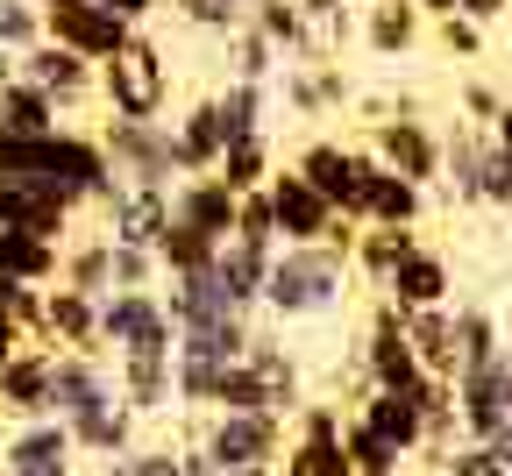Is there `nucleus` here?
Listing matches in <instances>:
<instances>
[{
    "instance_id": "nucleus-1",
    "label": "nucleus",
    "mask_w": 512,
    "mask_h": 476,
    "mask_svg": "<svg viewBox=\"0 0 512 476\" xmlns=\"http://www.w3.org/2000/svg\"><path fill=\"white\" fill-rule=\"evenodd\" d=\"M0 178H36V185H50V192H64L72 207L86 214H100L107 199L121 192V178H114V164H107V143L100 135H86V128H50V135H0Z\"/></svg>"
},
{
    "instance_id": "nucleus-2",
    "label": "nucleus",
    "mask_w": 512,
    "mask_h": 476,
    "mask_svg": "<svg viewBox=\"0 0 512 476\" xmlns=\"http://www.w3.org/2000/svg\"><path fill=\"white\" fill-rule=\"evenodd\" d=\"M356 270H349V242H278L271 270H264V320L278 327H320L349 313Z\"/></svg>"
},
{
    "instance_id": "nucleus-3",
    "label": "nucleus",
    "mask_w": 512,
    "mask_h": 476,
    "mask_svg": "<svg viewBox=\"0 0 512 476\" xmlns=\"http://www.w3.org/2000/svg\"><path fill=\"white\" fill-rule=\"evenodd\" d=\"M100 107L114 121H164L171 114V57L157 50L150 29H136L128 50H114L100 64Z\"/></svg>"
},
{
    "instance_id": "nucleus-4",
    "label": "nucleus",
    "mask_w": 512,
    "mask_h": 476,
    "mask_svg": "<svg viewBox=\"0 0 512 476\" xmlns=\"http://www.w3.org/2000/svg\"><path fill=\"white\" fill-rule=\"evenodd\" d=\"M320 192L335 199V214L342 221H356L363 228V214H370V178H377V150L370 143H342V135H313V143H299V157H292Z\"/></svg>"
},
{
    "instance_id": "nucleus-5",
    "label": "nucleus",
    "mask_w": 512,
    "mask_h": 476,
    "mask_svg": "<svg viewBox=\"0 0 512 476\" xmlns=\"http://www.w3.org/2000/svg\"><path fill=\"white\" fill-rule=\"evenodd\" d=\"M178 342V320L164 306V292H100V349L121 356H171Z\"/></svg>"
},
{
    "instance_id": "nucleus-6",
    "label": "nucleus",
    "mask_w": 512,
    "mask_h": 476,
    "mask_svg": "<svg viewBox=\"0 0 512 476\" xmlns=\"http://www.w3.org/2000/svg\"><path fill=\"white\" fill-rule=\"evenodd\" d=\"M192 420V413H185ZM192 441H200L221 469H249V462H278L285 455V441H292V427L278 420V413H228V405H207L200 420L185 427Z\"/></svg>"
},
{
    "instance_id": "nucleus-7",
    "label": "nucleus",
    "mask_w": 512,
    "mask_h": 476,
    "mask_svg": "<svg viewBox=\"0 0 512 476\" xmlns=\"http://www.w3.org/2000/svg\"><path fill=\"white\" fill-rule=\"evenodd\" d=\"M107 143V164L121 185H171L178 178V157H171V121H114L100 128Z\"/></svg>"
},
{
    "instance_id": "nucleus-8",
    "label": "nucleus",
    "mask_w": 512,
    "mask_h": 476,
    "mask_svg": "<svg viewBox=\"0 0 512 476\" xmlns=\"http://www.w3.org/2000/svg\"><path fill=\"white\" fill-rule=\"evenodd\" d=\"M264 199H271V221H278V242H328L335 235V199L320 192L299 164H278L264 178Z\"/></svg>"
},
{
    "instance_id": "nucleus-9",
    "label": "nucleus",
    "mask_w": 512,
    "mask_h": 476,
    "mask_svg": "<svg viewBox=\"0 0 512 476\" xmlns=\"http://www.w3.org/2000/svg\"><path fill=\"white\" fill-rule=\"evenodd\" d=\"M271 93H285V107H292L299 121H328V114H342V107L356 100L349 72H342V64H335L328 50L285 57V64H278V79H271Z\"/></svg>"
},
{
    "instance_id": "nucleus-10",
    "label": "nucleus",
    "mask_w": 512,
    "mask_h": 476,
    "mask_svg": "<svg viewBox=\"0 0 512 476\" xmlns=\"http://www.w3.org/2000/svg\"><path fill=\"white\" fill-rule=\"evenodd\" d=\"M43 36L79 50L86 64H107L114 50H128V36H136V22H121L114 8H100V0H57V8H43Z\"/></svg>"
},
{
    "instance_id": "nucleus-11",
    "label": "nucleus",
    "mask_w": 512,
    "mask_h": 476,
    "mask_svg": "<svg viewBox=\"0 0 512 476\" xmlns=\"http://www.w3.org/2000/svg\"><path fill=\"white\" fill-rule=\"evenodd\" d=\"M456 420H463V441H491L512 427V349L456 377Z\"/></svg>"
},
{
    "instance_id": "nucleus-12",
    "label": "nucleus",
    "mask_w": 512,
    "mask_h": 476,
    "mask_svg": "<svg viewBox=\"0 0 512 476\" xmlns=\"http://www.w3.org/2000/svg\"><path fill=\"white\" fill-rule=\"evenodd\" d=\"M15 64H22V79H36V86L64 107V121H72L86 100H100V64H86L79 50H64V43H50V36H36L29 50H15Z\"/></svg>"
},
{
    "instance_id": "nucleus-13",
    "label": "nucleus",
    "mask_w": 512,
    "mask_h": 476,
    "mask_svg": "<svg viewBox=\"0 0 512 476\" xmlns=\"http://www.w3.org/2000/svg\"><path fill=\"white\" fill-rule=\"evenodd\" d=\"M370 150H377L384 171H406V178H420V185L441 178V135H434L420 114H384V121H370Z\"/></svg>"
},
{
    "instance_id": "nucleus-14",
    "label": "nucleus",
    "mask_w": 512,
    "mask_h": 476,
    "mask_svg": "<svg viewBox=\"0 0 512 476\" xmlns=\"http://www.w3.org/2000/svg\"><path fill=\"white\" fill-rule=\"evenodd\" d=\"M384 299H392L399 313H413V306H456V263H448L434 242H413L392 263V278H384Z\"/></svg>"
},
{
    "instance_id": "nucleus-15",
    "label": "nucleus",
    "mask_w": 512,
    "mask_h": 476,
    "mask_svg": "<svg viewBox=\"0 0 512 476\" xmlns=\"http://www.w3.org/2000/svg\"><path fill=\"white\" fill-rule=\"evenodd\" d=\"M50 363H57V349L43 334H29V342L0 363V420H43L50 413Z\"/></svg>"
},
{
    "instance_id": "nucleus-16",
    "label": "nucleus",
    "mask_w": 512,
    "mask_h": 476,
    "mask_svg": "<svg viewBox=\"0 0 512 476\" xmlns=\"http://www.w3.org/2000/svg\"><path fill=\"white\" fill-rule=\"evenodd\" d=\"M0 221L8 228H29V235H50V242H64L79 228V207L64 192H50V185H36V178H0Z\"/></svg>"
},
{
    "instance_id": "nucleus-17",
    "label": "nucleus",
    "mask_w": 512,
    "mask_h": 476,
    "mask_svg": "<svg viewBox=\"0 0 512 476\" xmlns=\"http://www.w3.org/2000/svg\"><path fill=\"white\" fill-rule=\"evenodd\" d=\"M43 342L50 349H86V356H107L100 349V299L79 292V285H43Z\"/></svg>"
},
{
    "instance_id": "nucleus-18",
    "label": "nucleus",
    "mask_w": 512,
    "mask_h": 476,
    "mask_svg": "<svg viewBox=\"0 0 512 476\" xmlns=\"http://www.w3.org/2000/svg\"><path fill=\"white\" fill-rule=\"evenodd\" d=\"M171 221V185H121L107 207H100V235L107 242H157Z\"/></svg>"
},
{
    "instance_id": "nucleus-19",
    "label": "nucleus",
    "mask_w": 512,
    "mask_h": 476,
    "mask_svg": "<svg viewBox=\"0 0 512 476\" xmlns=\"http://www.w3.org/2000/svg\"><path fill=\"white\" fill-rule=\"evenodd\" d=\"M64 427H72V448H79V455H93V462H100V455H121V448H136V441H143V420H136V405H128L121 391L93 398L86 413H72Z\"/></svg>"
},
{
    "instance_id": "nucleus-20",
    "label": "nucleus",
    "mask_w": 512,
    "mask_h": 476,
    "mask_svg": "<svg viewBox=\"0 0 512 476\" xmlns=\"http://www.w3.org/2000/svg\"><path fill=\"white\" fill-rule=\"evenodd\" d=\"M114 384L121 398L136 405V420H185V405H178V377H171V356H121L114 363Z\"/></svg>"
},
{
    "instance_id": "nucleus-21",
    "label": "nucleus",
    "mask_w": 512,
    "mask_h": 476,
    "mask_svg": "<svg viewBox=\"0 0 512 476\" xmlns=\"http://www.w3.org/2000/svg\"><path fill=\"white\" fill-rule=\"evenodd\" d=\"M349 413H356V420H370L384 441L406 455V462H413V455H427V413H420V398H413V391H377V384H370V391L349 405Z\"/></svg>"
},
{
    "instance_id": "nucleus-22",
    "label": "nucleus",
    "mask_w": 512,
    "mask_h": 476,
    "mask_svg": "<svg viewBox=\"0 0 512 476\" xmlns=\"http://www.w3.org/2000/svg\"><path fill=\"white\" fill-rule=\"evenodd\" d=\"M235 199H242V192H228L214 171L171 178V214H178V221H192L200 235H214V242H228V235H235Z\"/></svg>"
},
{
    "instance_id": "nucleus-23",
    "label": "nucleus",
    "mask_w": 512,
    "mask_h": 476,
    "mask_svg": "<svg viewBox=\"0 0 512 476\" xmlns=\"http://www.w3.org/2000/svg\"><path fill=\"white\" fill-rule=\"evenodd\" d=\"M484 150H491L484 121H456V128L441 135V199H448V207H484V199H477Z\"/></svg>"
},
{
    "instance_id": "nucleus-24",
    "label": "nucleus",
    "mask_w": 512,
    "mask_h": 476,
    "mask_svg": "<svg viewBox=\"0 0 512 476\" xmlns=\"http://www.w3.org/2000/svg\"><path fill=\"white\" fill-rule=\"evenodd\" d=\"M264 270H271V242L228 235V242L214 249V278H221V292H228L242 313H264Z\"/></svg>"
},
{
    "instance_id": "nucleus-25",
    "label": "nucleus",
    "mask_w": 512,
    "mask_h": 476,
    "mask_svg": "<svg viewBox=\"0 0 512 476\" xmlns=\"http://www.w3.org/2000/svg\"><path fill=\"white\" fill-rule=\"evenodd\" d=\"M356 36H363V50H370V57H406V50H420L427 15L413 8V0H370L363 22H356Z\"/></svg>"
},
{
    "instance_id": "nucleus-26",
    "label": "nucleus",
    "mask_w": 512,
    "mask_h": 476,
    "mask_svg": "<svg viewBox=\"0 0 512 476\" xmlns=\"http://www.w3.org/2000/svg\"><path fill=\"white\" fill-rule=\"evenodd\" d=\"M221 114H214V93L207 100H192L178 121H171V157H178V178H192V171H214L221 164Z\"/></svg>"
},
{
    "instance_id": "nucleus-27",
    "label": "nucleus",
    "mask_w": 512,
    "mask_h": 476,
    "mask_svg": "<svg viewBox=\"0 0 512 476\" xmlns=\"http://www.w3.org/2000/svg\"><path fill=\"white\" fill-rule=\"evenodd\" d=\"M420 242V228H384V221H363L356 242H349V270L363 292H384V278H392V263Z\"/></svg>"
},
{
    "instance_id": "nucleus-28",
    "label": "nucleus",
    "mask_w": 512,
    "mask_h": 476,
    "mask_svg": "<svg viewBox=\"0 0 512 476\" xmlns=\"http://www.w3.org/2000/svg\"><path fill=\"white\" fill-rule=\"evenodd\" d=\"M50 128H64V107L36 86V79H8L0 86V135H50Z\"/></svg>"
},
{
    "instance_id": "nucleus-29",
    "label": "nucleus",
    "mask_w": 512,
    "mask_h": 476,
    "mask_svg": "<svg viewBox=\"0 0 512 476\" xmlns=\"http://www.w3.org/2000/svg\"><path fill=\"white\" fill-rule=\"evenodd\" d=\"M57 263H64V242L0 221V270H8V278H22V285H57Z\"/></svg>"
},
{
    "instance_id": "nucleus-30",
    "label": "nucleus",
    "mask_w": 512,
    "mask_h": 476,
    "mask_svg": "<svg viewBox=\"0 0 512 476\" xmlns=\"http://www.w3.org/2000/svg\"><path fill=\"white\" fill-rule=\"evenodd\" d=\"M399 320H406V342L420 349V363L434 377H456V306H413Z\"/></svg>"
},
{
    "instance_id": "nucleus-31",
    "label": "nucleus",
    "mask_w": 512,
    "mask_h": 476,
    "mask_svg": "<svg viewBox=\"0 0 512 476\" xmlns=\"http://www.w3.org/2000/svg\"><path fill=\"white\" fill-rule=\"evenodd\" d=\"M214 114H221V143H242V135H271V86L228 79V86L214 93Z\"/></svg>"
},
{
    "instance_id": "nucleus-32",
    "label": "nucleus",
    "mask_w": 512,
    "mask_h": 476,
    "mask_svg": "<svg viewBox=\"0 0 512 476\" xmlns=\"http://www.w3.org/2000/svg\"><path fill=\"white\" fill-rule=\"evenodd\" d=\"M363 221L420 228V221H427V185L406 178V171H384V164H377V178H370V214H363Z\"/></svg>"
},
{
    "instance_id": "nucleus-33",
    "label": "nucleus",
    "mask_w": 512,
    "mask_h": 476,
    "mask_svg": "<svg viewBox=\"0 0 512 476\" xmlns=\"http://www.w3.org/2000/svg\"><path fill=\"white\" fill-rule=\"evenodd\" d=\"M256 36H264L278 57H306V50H320L313 43V22H306V8H299V0H256V8L242 15Z\"/></svg>"
},
{
    "instance_id": "nucleus-34",
    "label": "nucleus",
    "mask_w": 512,
    "mask_h": 476,
    "mask_svg": "<svg viewBox=\"0 0 512 476\" xmlns=\"http://www.w3.org/2000/svg\"><path fill=\"white\" fill-rule=\"evenodd\" d=\"M57 285H79V292H114V242L107 235H64V263H57Z\"/></svg>"
},
{
    "instance_id": "nucleus-35",
    "label": "nucleus",
    "mask_w": 512,
    "mask_h": 476,
    "mask_svg": "<svg viewBox=\"0 0 512 476\" xmlns=\"http://www.w3.org/2000/svg\"><path fill=\"white\" fill-rule=\"evenodd\" d=\"M271 171H278V143H271V135H242V143H228L221 164H214V178L228 192H256Z\"/></svg>"
},
{
    "instance_id": "nucleus-36",
    "label": "nucleus",
    "mask_w": 512,
    "mask_h": 476,
    "mask_svg": "<svg viewBox=\"0 0 512 476\" xmlns=\"http://www.w3.org/2000/svg\"><path fill=\"white\" fill-rule=\"evenodd\" d=\"M150 249H157V263H164V278H178V270H207L221 242H214V235H200L192 221H178V214H171V221H164V235H157Z\"/></svg>"
},
{
    "instance_id": "nucleus-37",
    "label": "nucleus",
    "mask_w": 512,
    "mask_h": 476,
    "mask_svg": "<svg viewBox=\"0 0 512 476\" xmlns=\"http://www.w3.org/2000/svg\"><path fill=\"white\" fill-rule=\"evenodd\" d=\"M342 448H349V469H356V476H399V469H406V455L384 441L370 420H356V413L342 420Z\"/></svg>"
},
{
    "instance_id": "nucleus-38",
    "label": "nucleus",
    "mask_w": 512,
    "mask_h": 476,
    "mask_svg": "<svg viewBox=\"0 0 512 476\" xmlns=\"http://www.w3.org/2000/svg\"><path fill=\"white\" fill-rule=\"evenodd\" d=\"M498 349H505L498 320H491L484 306H456V377H463V370H484Z\"/></svg>"
},
{
    "instance_id": "nucleus-39",
    "label": "nucleus",
    "mask_w": 512,
    "mask_h": 476,
    "mask_svg": "<svg viewBox=\"0 0 512 476\" xmlns=\"http://www.w3.org/2000/svg\"><path fill=\"white\" fill-rule=\"evenodd\" d=\"M278 476H356V469H349V448H342V441H306V434H292L285 455H278Z\"/></svg>"
},
{
    "instance_id": "nucleus-40",
    "label": "nucleus",
    "mask_w": 512,
    "mask_h": 476,
    "mask_svg": "<svg viewBox=\"0 0 512 476\" xmlns=\"http://www.w3.org/2000/svg\"><path fill=\"white\" fill-rule=\"evenodd\" d=\"M221 43H228V79H256V86H271V79H278V64H285V57H278L264 36H256L249 22H242L235 36H221Z\"/></svg>"
},
{
    "instance_id": "nucleus-41",
    "label": "nucleus",
    "mask_w": 512,
    "mask_h": 476,
    "mask_svg": "<svg viewBox=\"0 0 512 476\" xmlns=\"http://www.w3.org/2000/svg\"><path fill=\"white\" fill-rule=\"evenodd\" d=\"M157 278H164L157 249H143V242H114V292H150Z\"/></svg>"
},
{
    "instance_id": "nucleus-42",
    "label": "nucleus",
    "mask_w": 512,
    "mask_h": 476,
    "mask_svg": "<svg viewBox=\"0 0 512 476\" xmlns=\"http://www.w3.org/2000/svg\"><path fill=\"white\" fill-rule=\"evenodd\" d=\"M171 15L185 29H200V36H235L242 29V8L235 0H171Z\"/></svg>"
},
{
    "instance_id": "nucleus-43",
    "label": "nucleus",
    "mask_w": 512,
    "mask_h": 476,
    "mask_svg": "<svg viewBox=\"0 0 512 476\" xmlns=\"http://www.w3.org/2000/svg\"><path fill=\"white\" fill-rule=\"evenodd\" d=\"M43 36V8L36 0H0V50H29Z\"/></svg>"
},
{
    "instance_id": "nucleus-44",
    "label": "nucleus",
    "mask_w": 512,
    "mask_h": 476,
    "mask_svg": "<svg viewBox=\"0 0 512 476\" xmlns=\"http://www.w3.org/2000/svg\"><path fill=\"white\" fill-rule=\"evenodd\" d=\"M434 476H505V462L491 455V441H456L434 462Z\"/></svg>"
},
{
    "instance_id": "nucleus-45",
    "label": "nucleus",
    "mask_w": 512,
    "mask_h": 476,
    "mask_svg": "<svg viewBox=\"0 0 512 476\" xmlns=\"http://www.w3.org/2000/svg\"><path fill=\"white\" fill-rule=\"evenodd\" d=\"M434 43L448 50V57H484V22H470V15H434Z\"/></svg>"
},
{
    "instance_id": "nucleus-46",
    "label": "nucleus",
    "mask_w": 512,
    "mask_h": 476,
    "mask_svg": "<svg viewBox=\"0 0 512 476\" xmlns=\"http://www.w3.org/2000/svg\"><path fill=\"white\" fill-rule=\"evenodd\" d=\"M477 199H484V207H505L512 214V150H484V171H477Z\"/></svg>"
},
{
    "instance_id": "nucleus-47",
    "label": "nucleus",
    "mask_w": 512,
    "mask_h": 476,
    "mask_svg": "<svg viewBox=\"0 0 512 476\" xmlns=\"http://www.w3.org/2000/svg\"><path fill=\"white\" fill-rule=\"evenodd\" d=\"M456 100H463V121H491V114H498V100H505V93H498V86H491V79H470V86H463V93H456Z\"/></svg>"
},
{
    "instance_id": "nucleus-48",
    "label": "nucleus",
    "mask_w": 512,
    "mask_h": 476,
    "mask_svg": "<svg viewBox=\"0 0 512 476\" xmlns=\"http://www.w3.org/2000/svg\"><path fill=\"white\" fill-rule=\"evenodd\" d=\"M136 476H185V469H178V448H157V441H136Z\"/></svg>"
},
{
    "instance_id": "nucleus-49",
    "label": "nucleus",
    "mask_w": 512,
    "mask_h": 476,
    "mask_svg": "<svg viewBox=\"0 0 512 476\" xmlns=\"http://www.w3.org/2000/svg\"><path fill=\"white\" fill-rule=\"evenodd\" d=\"M178 469H185V476H228V469H221V462H214L200 441H192V434L178 441Z\"/></svg>"
},
{
    "instance_id": "nucleus-50",
    "label": "nucleus",
    "mask_w": 512,
    "mask_h": 476,
    "mask_svg": "<svg viewBox=\"0 0 512 476\" xmlns=\"http://www.w3.org/2000/svg\"><path fill=\"white\" fill-rule=\"evenodd\" d=\"M456 15H470V22H484V29H491V22H505V15H512V0H456Z\"/></svg>"
},
{
    "instance_id": "nucleus-51",
    "label": "nucleus",
    "mask_w": 512,
    "mask_h": 476,
    "mask_svg": "<svg viewBox=\"0 0 512 476\" xmlns=\"http://www.w3.org/2000/svg\"><path fill=\"white\" fill-rule=\"evenodd\" d=\"M100 8H114L121 22H136V29H143V22H150V15L164 8V0H100Z\"/></svg>"
},
{
    "instance_id": "nucleus-52",
    "label": "nucleus",
    "mask_w": 512,
    "mask_h": 476,
    "mask_svg": "<svg viewBox=\"0 0 512 476\" xmlns=\"http://www.w3.org/2000/svg\"><path fill=\"white\" fill-rule=\"evenodd\" d=\"M484 135H491V143H498V150H512V93L498 100V114L484 121Z\"/></svg>"
},
{
    "instance_id": "nucleus-53",
    "label": "nucleus",
    "mask_w": 512,
    "mask_h": 476,
    "mask_svg": "<svg viewBox=\"0 0 512 476\" xmlns=\"http://www.w3.org/2000/svg\"><path fill=\"white\" fill-rule=\"evenodd\" d=\"M22 342H29V334H22V327H15V320H8V313H0V363H8V356H15V349H22Z\"/></svg>"
},
{
    "instance_id": "nucleus-54",
    "label": "nucleus",
    "mask_w": 512,
    "mask_h": 476,
    "mask_svg": "<svg viewBox=\"0 0 512 476\" xmlns=\"http://www.w3.org/2000/svg\"><path fill=\"white\" fill-rule=\"evenodd\" d=\"M413 8H420V15L434 22V15H448V8H456V0H413Z\"/></svg>"
},
{
    "instance_id": "nucleus-55",
    "label": "nucleus",
    "mask_w": 512,
    "mask_h": 476,
    "mask_svg": "<svg viewBox=\"0 0 512 476\" xmlns=\"http://www.w3.org/2000/svg\"><path fill=\"white\" fill-rule=\"evenodd\" d=\"M228 476H278V462H249V469H228Z\"/></svg>"
},
{
    "instance_id": "nucleus-56",
    "label": "nucleus",
    "mask_w": 512,
    "mask_h": 476,
    "mask_svg": "<svg viewBox=\"0 0 512 476\" xmlns=\"http://www.w3.org/2000/svg\"><path fill=\"white\" fill-rule=\"evenodd\" d=\"M15 72H22V64H15V50H0V86H8Z\"/></svg>"
},
{
    "instance_id": "nucleus-57",
    "label": "nucleus",
    "mask_w": 512,
    "mask_h": 476,
    "mask_svg": "<svg viewBox=\"0 0 512 476\" xmlns=\"http://www.w3.org/2000/svg\"><path fill=\"white\" fill-rule=\"evenodd\" d=\"M235 8H242V15H249V8H256V0H235Z\"/></svg>"
},
{
    "instance_id": "nucleus-58",
    "label": "nucleus",
    "mask_w": 512,
    "mask_h": 476,
    "mask_svg": "<svg viewBox=\"0 0 512 476\" xmlns=\"http://www.w3.org/2000/svg\"><path fill=\"white\" fill-rule=\"evenodd\" d=\"M36 8H57V0H36Z\"/></svg>"
},
{
    "instance_id": "nucleus-59",
    "label": "nucleus",
    "mask_w": 512,
    "mask_h": 476,
    "mask_svg": "<svg viewBox=\"0 0 512 476\" xmlns=\"http://www.w3.org/2000/svg\"><path fill=\"white\" fill-rule=\"evenodd\" d=\"M399 476H406V469H399Z\"/></svg>"
},
{
    "instance_id": "nucleus-60",
    "label": "nucleus",
    "mask_w": 512,
    "mask_h": 476,
    "mask_svg": "<svg viewBox=\"0 0 512 476\" xmlns=\"http://www.w3.org/2000/svg\"><path fill=\"white\" fill-rule=\"evenodd\" d=\"M72 476H79V469H72Z\"/></svg>"
}]
</instances>
